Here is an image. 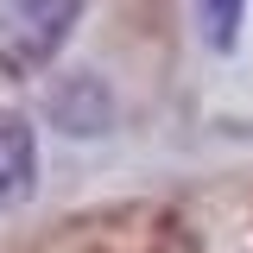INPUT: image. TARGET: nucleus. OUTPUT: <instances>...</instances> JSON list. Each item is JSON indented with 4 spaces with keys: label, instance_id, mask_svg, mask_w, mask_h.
I'll return each instance as SVG.
<instances>
[{
    "label": "nucleus",
    "instance_id": "1",
    "mask_svg": "<svg viewBox=\"0 0 253 253\" xmlns=\"http://www.w3.org/2000/svg\"><path fill=\"white\" fill-rule=\"evenodd\" d=\"M89 0H0V70L32 76L63 51Z\"/></svg>",
    "mask_w": 253,
    "mask_h": 253
},
{
    "label": "nucleus",
    "instance_id": "2",
    "mask_svg": "<svg viewBox=\"0 0 253 253\" xmlns=\"http://www.w3.org/2000/svg\"><path fill=\"white\" fill-rule=\"evenodd\" d=\"M44 114H51L63 133L95 139V133H108V126H114V95H108V83H101V76L76 70V76H63L57 89L44 95Z\"/></svg>",
    "mask_w": 253,
    "mask_h": 253
},
{
    "label": "nucleus",
    "instance_id": "3",
    "mask_svg": "<svg viewBox=\"0 0 253 253\" xmlns=\"http://www.w3.org/2000/svg\"><path fill=\"white\" fill-rule=\"evenodd\" d=\"M38 184V139H32L26 114L0 108V209L6 203H26Z\"/></svg>",
    "mask_w": 253,
    "mask_h": 253
},
{
    "label": "nucleus",
    "instance_id": "4",
    "mask_svg": "<svg viewBox=\"0 0 253 253\" xmlns=\"http://www.w3.org/2000/svg\"><path fill=\"white\" fill-rule=\"evenodd\" d=\"M241 13H247V0H196V26H203V38H209L215 51H234Z\"/></svg>",
    "mask_w": 253,
    "mask_h": 253
}]
</instances>
